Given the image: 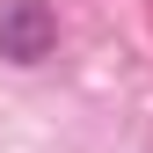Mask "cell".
Segmentation results:
<instances>
[{
    "instance_id": "1",
    "label": "cell",
    "mask_w": 153,
    "mask_h": 153,
    "mask_svg": "<svg viewBox=\"0 0 153 153\" xmlns=\"http://www.w3.org/2000/svg\"><path fill=\"white\" fill-rule=\"evenodd\" d=\"M51 44H59V22H51L44 0H15V7L0 15V59H7V66L51 59Z\"/></svg>"
}]
</instances>
